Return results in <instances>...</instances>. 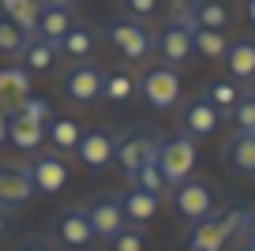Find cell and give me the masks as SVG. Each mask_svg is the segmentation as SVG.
Listing matches in <instances>:
<instances>
[{
    "instance_id": "2e32d148",
    "label": "cell",
    "mask_w": 255,
    "mask_h": 251,
    "mask_svg": "<svg viewBox=\"0 0 255 251\" xmlns=\"http://www.w3.org/2000/svg\"><path fill=\"white\" fill-rule=\"evenodd\" d=\"M184 15H188L191 26H203V30H225V26L233 23L229 0H195Z\"/></svg>"
},
{
    "instance_id": "ffe728a7",
    "label": "cell",
    "mask_w": 255,
    "mask_h": 251,
    "mask_svg": "<svg viewBox=\"0 0 255 251\" xmlns=\"http://www.w3.org/2000/svg\"><path fill=\"white\" fill-rule=\"evenodd\" d=\"M72 26H75V11L72 8H41V19H38V26H34V38L56 45Z\"/></svg>"
},
{
    "instance_id": "277c9868",
    "label": "cell",
    "mask_w": 255,
    "mask_h": 251,
    "mask_svg": "<svg viewBox=\"0 0 255 251\" xmlns=\"http://www.w3.org/2000/svg\"><path fill=\"white\" fill-rule=\"evenodd\" d=\"M102 87H105V71L94 60H79L60 75V94L75 105H94L102 102Z\"/></svg>"
},
{
    "instance_id": "f35d334b",
    "label": "cell",
    "mask_w": 255,
    "mask_h": 251,
    "mask_svg": "<svg viewBox=\"0 0 255 251\" xmlns=\"http://www.w3.org/2000/svg\"><path fill=\"white\" fill-rule=\"evenodd\" d=\"M8 113H4V109H0V142H8Z\"/></svg>"
},
{
    "instance_id": "9c48e42d",
    "label": "cell",
    "mask_w": 255,
    "mask_h": 251,
    "mask_svg": "<svg viewBox=\"0 0 255 251\" xmlns=\"http://www.w3.org/2000/svg\"><path fill=\"white\" fill-rule=\"evenodd\" d=\"M34 195L38 191H34L30 169L15 161H0V206L4 210H23Z\"/></svg>"
},
{
    "instance_id": "7c38bea8",
    "label": "cell",
    "mask_w": 255,
    "mask_h": 251,
    "mask_svg": "<svg viewBox=\"0 0 255 251\" xmlns=\"http://www.w3.org/2000/svg\"><path fill=\"white\" fill-rule=\"evenodd\" d=\"M222 124H225V117H222V113H218L203 94L191 98L188 105H180V127H184V135H188V139H195V142H199V139H210Z\"/></svg>"
},
{
    "instance_id": "8fae6325",
    "label": "cell",
    "mask_w": 255,
    "mask_h": 251,
    "mask_svg": "<svg viewBox=\"0 0 255 251\" xmlns=\"http://www.w3.org/2000/svg\"><path fill=\"white\" fill-rule=\"evenodd\" d=\"M173 206L180 210V218L203 221L214 214V188L207 180H184L173 188Z\"/></svg>"
},
{
    "instance_id": "1f68e13d",
    "label": "cell",
    "mask_w": 255,
    "mask_h": 251,
    "mask_svg": "<svg viewBox=\"0 0 255 251\" xmlns=\"http://www.w3.org/2000/svg\"><path fill=\"white\" fill-rule=\"evenodd\" d=\"M19 113L30 117V120H38V124H49V120H53V105H49L41 94H30L23 105H19Z\"/></svg>"
},
{
    "instance_id": "ba28073f",
    "label": "cell",
    "mask_w": 255,
    "mask_h": 251,
    "mask_svg": "<svg viewBox=\"0 0 255 251\" xmlns=\"http://www.w3.org/2000/svg\"><path fill=\"white\" fill-rule=\"evenodd\" d=\"M26 169H30V180H34V191H38V195H56V191H64L68 180H72V165L64 161V154H56V150L38 154Z\"/></svg>"
},
{
    "instance_id": "f1b7e54d",
    "label": "cell",
    "mask_w": 255,
    "mask_h": 251,
    "mask_svg": "<svg viewBox=\"0 0 255 251\" xmlns=\"http://www.w3.org/2000/svg\"><path fill=\"white\" fill-rule=\"evenodd\" d=\"M225 49H229L225 30H203V26H195V53L203 60H225Z\"/></svg>"
},
{
    "instance_id": "8992f818",
    "label": "cell",
    "mask_w": 255,
    "mask_h": 251,
    "mask_svg": "<svg viewBox=\"0 0 255 251\" xmlns=\"http://www.w3.org/2000/svg\"><path fill=\"white\" fill-rule=\"evenodd\" d=\"M158 135H154V127H131V131L117 135V154H113V161L128 173H135L139 165H150L154 157H158Z\"/></svg>"
},
{
    "instance_id": "7a4b0ae2",
    "label": "cell",
    "mask_w": 255,
    "mask_h": 251,
    "mask_svg": "<svg viewBox=\"0 0 255 251\" xmlns=\"http://www.w3.org/2000/svg\"><path fill=\"white\" fill-rule=\"evenodd\" d=\"M154 53L161 56V64L180 68L195 56V26L188 23V15H169L154 34Z\"/></svg>"
},
{
    "instance_id": "8d00e7d4",
    "label": "cell",
    "mask_w": 255,
    "mask_h": 251,
    "mask_svg": "<svg viewBox=\"0 0 255 251\" xmlns=\"http://www.w3.org/2000/svg\"><path fill=\"white\" fill-rule=\"evenodd\" d=\"M41 4H45V8H72V11H75V4H79V0H41Z\"/></svg>"
},
{
    "instance_id": "44dd1931",
    "label": "cell",
    "mask_w": 255,
    "mask_h": 251,
    "mask_svg": "<svg viewBox=\"0 0 255 251\" xmlns=\"http://www.w3.org/2000/svg\"><path fill=\"white\" fill-rule=\"evenodd\" d=\"M19 64H23L30 75H53L56 64H60V53H56L53 41H38V38H30V45L23 49Z\"/></svg>"
},
{
    "instance_id": "484cf974",
    "label": "cell",
    "mask_w": 255,
    "mask_h": 251,
    "mask_svg": "<svg viewBox=\"0 0 255 251\" xmlns=\"http://www.w3.org/2000/svg\"><path fill=\"white\" fill-rule=\"evenodd\" d=\"M203 98H207L222 117H229V113L237 109V102L244 98V90H240L237 79H210L207 87H203Z\"/></svg>"
},
{
    "instance_id": "d6986e66",
    "label": "cell",
    "mask_w": 255,
    "mask_h": 251,
    "mask_svg": "<svg viewBox=\"0 0 255 251\" xmlns=\"http://www.w3.org/2000/svg\"><path fill=\"white\" fill-rule=\"evenodd\" d=\"M117 199H120V210H124L128 225H143V221H150L154 214H158V206H161L158 195L139 191V188H128L124 195H117Z\"/></svg>"
},
{
    "instance_id": "6da1fadb",
    "label": "cell",
    "mask_w": 255,
    "mask_h": 251,
    "mask_svg": "<svg viewBox=\"0 0 255 251\" xmlns=\"http://www.w3.org/2000/svg\"><path fill=\"white\" fill-rule=\"evenodd\" d=\"M244 218H248L244 206H233L225 214H210V218L195 221L188 233V251H225L229 240H240Z\"/></svg>"
},
{
    "instance_id": "30bf717a",
    "label": "cell",
    "mask_w": 255,
    "mask_h": 251,
    "mask_svg": "<svg viewBox=\"0 0 255 251\" xmlns=\"http://www.w3.org/2000/svg\"><path fill=\"white\" fill-rule=\"evenodd\" d=\"M53 236H56L68 251H83V248H90V244L98 240V236H94V225H90V218H87V210H83V206H68V210L56 214Z\"/></svg>"
},
{
    "instance_id": "60d3db41",
    "label": "cell",
    "mask_w": 255,
    "mask_h": 251,
    "mask_svg": "<svg viewBox=\"0 0 255 251\" xmlns=\"http://www.w3.org/2000/svg\"><path fill=\"white\" fill-rule=\"evenodd\" d=\"M248 98H255V79H252V83H248Z\"/></svg>"
},
{
    "instance_id": "4dcf8cb0",
    "label": "cell",
    "mask_w": 255,
    "mask_h": 251,
    "mask_svg": "<svg viewBox=\"0 0 255 251\" xmlns=\"http://www.w3.org/2000/svg\"><path fill=\"white\" fill-rule=\"evenodd\" d=\"M225 120H233V124H237V131L255 135V98H248V94H244V98L237 102V109H233Z\"/></svg>"
},
{
    "instance_id": "e575fe53",
    "label": "cell",
    "mask_w": 255,
    "mask_h": 251,
    "mask_svg": "<svg viewBox=\"0 0 255 251\" xmlns=\"http://www.w3.org/2000/svg\"><path fill=\"white\" fill-rule=\"evenodd\" d=\"M240 244H255V210H248L244 229H240Z\"/></svg>"
},
{
    "instance_id": "4fadbf2b",
    "label": "cell",
    "mask_w": 255,
    "mask_h": 251,
    "mask_svg": "<svg viewBox=\"0 0 255 251\" xmlns=\"http://www.w3.org/2000/svg\"><path fill=\"white\" fill-rule=\"evenodd\" d=\"M83 210H87L90 225H94V236H98V240H105V244L128 225V218H124V210H120V199L117 195H98V199H90Z\"/></svg>"
},
{
    "instance_id": "ac0fdd59",
    "label": "cell",
    "mask_w": 255,
    "mask_h": 251,
    "mask_svg": "<svg viewBox=\"0 0 255 251\" xmlns=\"http://www.w3.org/2000/svg\"><path fill=\"white\" fill-rule=\"evenodd\" d=\"M8 142L15 150H23V154H34V150H41V142H45V124L23 117V113H11V120H8Z\"/></svg>"
},
{
    "instance_id": "603a6c76",
    "label": "cell",
    "mask_w": 255,
    "mask_h": 251,
    "mask_svg": "<svg viewBox=\"0 0 255 251\" xmlns=\"http://www.w3.org/2000/svg\"><path fill=\"white\" fill-rule=\"evenodd\" d=\"M225 68L237 83H252L255 79V41H229L225 49Z\"/></svg>"
},
{
    "instance_id": "e0dca14e",
    "label": "cell",
    "mask_w": 255,
    "mask_h": 251,
    "mask_svg": "<svg viewBox=\"0 0 255 251\" xmlns=\"http://www.w3.org/2000/svg\"><path fill=\"white\" fill-rule=\"evenodd\" d=\"M94 49H98V30H94V26H87V23H75L72 30L56 41V53L68 56L72 64L90 60V56H94Z\"/></svg>"
},
{
    "instance_id": "836d02e7",
    "label": "cell",
    "mask_w": 255,
    "mask_h": 251,
    "mask_svg": "<svg viewBox=\"0 0 255 251\" xmlns=\"http://www.w3.org/2000/svg\"><path fill=\"white\" fill-rule=\"evenodd\" d=\"M15 251H53V244H49L45 236H30V240H23Z\"/></svg>"
},
{
    "instance_id": "d590c367",
    "label": "cell",
    "mask_w": 255,
    "mask_h": 251,
    "mask_svg": "<svg viewBox=\"0 0 255 251\" xmlns=\"http://www.w3.org/2000/svg\"><path fill=\"white\" fill-rule=\"evenodd\" d=\"M8 233H11V210H4V206H0V240H4Z\"/></svg>"
},
{
    "instance_id": "83f0119b",
    "label": "cell",
    "mask_w": 255,
    "mask_h": 251,
    "mask_svg": "<svg viewBox=\"0 0 255 251\" xmlns=\"http://www.w3.org/2000/svg\"><path fill=\"white\" fill-rule=\"evenodd\" d=\"M128 188H139V191H150V195L165 199L169 184H165V176H161V169H158V157H154L150 165H139L135 173H128Z\"/></svg>"
},
{
    "instance_id": "d4e9b609",
    "label": "cell",
    "mask_w": 255,
    "mask_h": 251,
    "mask_svg": "<svg viewBox=\"0 0 255 251\" xmlns=\"http://www.w3.org/2000/svg\"><path fill=\"white\" fill-rule=\"evenodd\" d=\"M135 94H139V79L131 75V71H124V68H113V71H105L102 102H109V105H124V102H131Z\"/></svg>"
},
{
    "instance_id": "5bb4252c",
    "label": "cell",
    "mask_w": 255,
    "mask_h": 251,
    "mask_svg": "<svg viewBox=\"0 0 255 251\" xmlns=\"http://www.w3.org/2000/svg\"><path fill=\"white\" fill-rule=\"evenodd\" d=\"M113 154H117V135H113V131H105V127H94V131H83L79 146H75V157H79V161L87 165L90 173L105 169V165L113 161Z\"/></svg>"
},
{
    "instance_id": "52a82bcc",
    "label": "cell",
    "mask_w": 255,
    "mask_h": 251,
    "mask_svg": "<svg viewBox=\"0 0 255 251\" xmlns=\"http://www.w3.org/2000/svg\"><path fill=\"white\" fill-rule=\"evenodd\" d=\"M139 94H143V102L150 109H173L180 102V75H176V68H169V64L146 68L143 79H139Z\"/></svg>"
},
{
    "instance_id": "d6a6232c",
    "label": "cell",
    "mask_w": 255,
    "mask_h": 251,
    "mask_svg": "<svg viewBox=\"0 0 255 251\" xmlns=\"http://www.w3.org/2000/svg\"><path fill=\"white\" fill-rule=\"evenodd\" d=\"M161 4H165V0H124V8H128V19H139V23L154 19V15L161 11Z\"/></svg>"
},
{
    "instance_id": "9a60e30c",
    "label": "cell",
    "mask_w": 255,
    "mask_h": 251,
    "mask_svg": "<svg viewBox=\"0 0 255 251\" xmlns=\"http://www.w3.org/2000/svg\"><path fill=\"white\" fill-rule=\"evenodd\" d=\"M30 83H34V75L23 68V64H8V68H0V109L8 113V117H11V113H19V105L34 94Z\"/></svg>"
},
{
    "instance_id": "3957f363",
    "label": "cell",
    "mask_w": 255,
    "mask_h": 251,
    "mask_svg": "<svg viewBox=\"0 0 255 251\" xmlns=\"http://www.w3.org/2000/svg\"><path fill=\"white\" fill-rule=\"evenodd\" d=\"M195 157H199V150H195V139H188V135H173V139L158 142V169H161V176H165L169 188L191 180Z\"/></svg>"
},
{
    "instance_id": "f546056e",
    "label": "cell",
    "mask_w": 255,
    "mask_h": 251,
    "mask_svg": "<svg viewBox=\"0 0 255 251\" xmlns=\"http://www.w3.org/2000/svg\"><path fill=\"white\" fill-rule=\"evenodd\" d=\"M109 251H146L143 229H139V225H124V229L109 240Z\"/></svg>"
},
{
    "instance_id": "4316f807",
    "label": "cell",
    "mask_w": 255,
    "mask_h": 251,
    "mask_svg": "<svg viewBox=\"0 0 255 251\" xmlns=\"http://www.w3.org/2000/svg\"><path fill=\"white\" fill-rule=\"evenodd\" d=\"M26 45H30V34H26L11 15H4V11H0V56H8V60H19Z\"/></svg>"
},
{
    "instance_id": "cb8c5ba5",
    "label": "cell",
    "mask_w": 255,
    "mask_h": 251,
    "mask_svg": "<svg viewBox=\"0 0 255 251\" xmlns=\"http://www.w3.org/2000/svg\"><path fill=\"white\" fill-rule=\"evenodd\" d=\"M225 161L229 169H237L240 176H255V135L237 131L229 142H225Z\"/></svg>"
},
{
    "instance_id": "5b68a950",
    "label": "cell",
    "mask_w": 255,
    "mask_h": 251,
    "mask_svg": "<svg viewBox=\"0 0 255 251\" xmlns=\"http://www.w3.org/2000/svg\"><path fill=\"white\" fill-rule=\"evenodd\" d=\"M105 38L131 64L146 60V56L154 53V30H146V23H139V19H117V23H109L105 26Z\"/></svg>"
},
{
    "instance_id": "b9f144b4",
    "label": "cell",
    "mask_w": 255,
    "mask_h": 251,
    "mask_svg": "<svg viewBox=\"0 0 255 251\" xmlns=\"http://www.w3.org/2000/svg\"><path fill=\"white\" fill-rule=\"evenodd\" d=\"M240 251H255V244H240Z\"/></svg>"
},
{
    "instance_id": "74e56055",
    "label": "cell",
    "mask_w": 255,
    "mask_h": 251,
    "mask_svg": "<svg viewBox=\"0 0 255 251\" xmlns=\"http://www.w3.org/2000/svg\"><path fill=\"white\" fill-rule=\"evenodd\" d=\"M191 4H195V0H169V8H173L176 15H184V11H188Z\"/></svg>"
},
{
    "instance_id": "7402d4cb",
    "label": "cell",
    "mask_w": 255,
    "mask_h": 251,
    "mask_svg": "<svg viewBox=\"0 0 255 251\" xmlns=\"http://www.w3.org/2000/svg\"><path fill=\"white\" fill-rule=\"evenodd\" d=\"M45 139L53 142L56 154H75V146H79V139H83V127H79L75 117H53L45 124Z\"/></svg>"
},
{
    "instance_id": "ab89813d",
    "label": "cell",
    "mask_w": 255,
    "mask_h": 251,
    "mask_svg": "<svg viewBox=\"0 0 255 251\" xmlns=\"http://www.w3.org/2000/svg\"><path fill=\"white\" fill-rule=\"evenodd\" d=\"M248 23L255 26V0H248Z\"/></svg>"
}]
</instances>
